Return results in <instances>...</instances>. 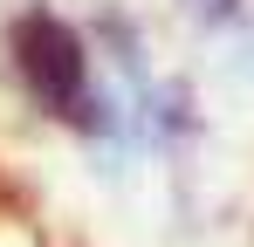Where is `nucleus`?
<instances>
[{"instance_id": "nucleus-1", "label": "nucleus", "mask_w": 254, "mask_h": 247, "mask_svg": "<svg viewBox=\"0 0 254 247\" xmlns=\"http://www.w3.org/2000/svg\"><path fill=\"white\" fill-rule=\"evenodd\" d=\"M7 41H14V69L35 89L42 110H55L62 124H76L89 137H117V130H124L117 96H103V89L89 82V48H83V35H76L62 14L28 7V14L7 28Z\"/></svg>"}, {"instance_id": "nucleus-2", "label": "nucleus", "mask_w": 254, "mask_h": 247, "mask_svg": "<svg viewBox=\"0 0 254 247\" xmlns=\"http://www.w3.org/2000/svg\"><path fill=\"white\" fill-rule=\"evenodd\" d=\"M186 14H192L206 35H220V28H241V21H248V0H186Z\"/></svg>"}, {"instance_id": "nucleus-3", "label": "nucleus", "mask_w": 254, "mask_h": 247, "mask_svg": "<svg viewBox=\"0 0 254 247\" xmlns=\"http://www.w3.org/2000/svg\"><path fill=\"white\" fill-rule=\"evenodd\" d=\"M234 69H241V76H254V35L241 41V55H234Z\"/></svg>"}]
</instances>
